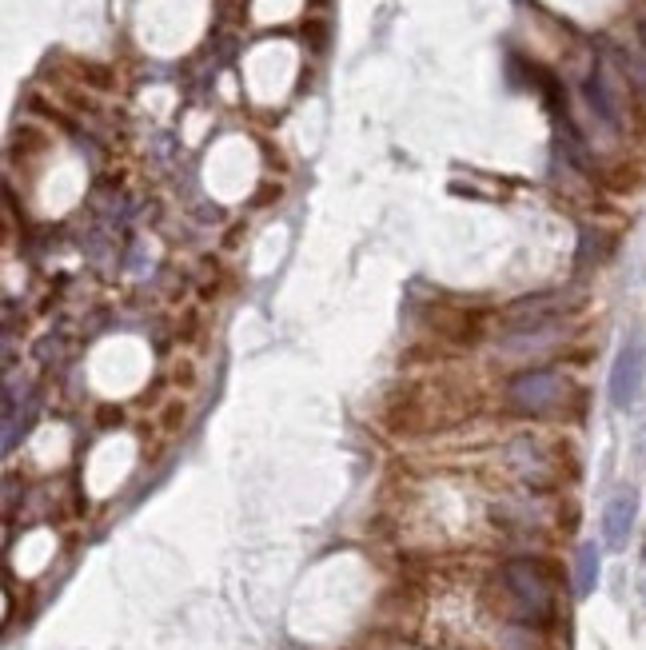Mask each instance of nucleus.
<instances>
[{"label": "nucleus", "instance_id": "obj_2", "mask_svg": "<svg viewBox=\"0 0 646 650\" xmlns=\"http://www.w3.org/2000/svg\"><path fill=\"white\" fill-rule=\"evenodd\" d=\"M563 399H567V379H563L559 371H551V367L523 371V375L511 383V403L523 407V411H535V415L555 411Z\"/></svg>", "mask_w": 646, "mask_h": 650}, {"label": "nucleus", "instance_id": "obj_6", "mask_svg": "<svg viewBox=\"0 0 646 650\" xmlns=\"http://www.w3.org/2000/svg\"><path fill=\"white\" fill-rule=\"evenodd\" d=\"M587 100H591V108L615 128L619 124V96H615V88H611V76L599 68L591 80H587Z\"/></svg>", "mask_w": 646, "mask_h": 650}, {"label": "nucleus", "instance_id": "obj_3", "mask_svg": "<svg viewBox=\"0 0 646 650\" xmlns=\"http://www.w3.org/2000/svg\"><path fill=\"white\" fill-rule=\"evenodd\" d=\"M503 579H507V591L515 595V603H519V611L527 619H547L551 615V583L535 563L519 559V563L507 567Z\"/></svg>", "mask_w": 646, "mask_h": 650}, {"label": "nucleus", "instance_id": "obj_7", "mask_svg": "<svg viewBox=\"0 0 646 650\" xmlns=\"http://www.w3.org/2000/svg\"><path fill=\"white\" fill-rule=\"evenodd\" d=\"M631 455H635V463L646 471V411L639 415V423H635V439H631Z\"/></svg>", "mask_w": 646, "mask_h": 650}, {"label": "nucleus", "instance_id": "obj_1", "mask_svg": "<svg viewBox=\"0 0 646 650\" xmlns=\"http://www.w3.org/2000/svg\"><path fill=\"white\" fill-rule=\"evenodd\" d=\"M643 379H646V335L635 331V335L623 339V347L615 355V367H611V403L619 411H627L639 399Z\"/></svg>", "mask_w": 646, "mask_h": 650}, {"label": "nucleus", "instance_id": "obj_8", "mask_svg": "<svg viewBox=\"0 0 646 650\" xmlns=\"http://www.w3.org/2000/svg\"><path fill=\"white\" fill-rule=\"evenodd\" d=\"M643 599H646V583H643Z\"/></svg>", "mask_w": 646, "mask_h": 650}, {"label": "nucleus", "instance_id": "obj_4", "mask_svg": "<svg viewBox=\"0 0 646 650\" xmlns=\"http://www.w3.org/2000/svg\"><path fill=\"white\" fill-rule=\"evenodd\" d=\"M639 519V491L635 487H615L611 499L603 503V543L611 551H623Z\"/></svg>", "mask_w": 646, "mask_h": 650}, {"label": "nucleus", "instance_id": "obj_5", "mask_svg": "<svg viewBox=\"0 0 646 650\" xmlns=\"http://www.w3.org/2000/svg\"><path fill=\"white\" fill-rule=\"evenodd\" d=\"M599 571H603V555L595 543H583L579 555H575V595L579 599H591L595 587H599Z\"/></svg>", "mask_w": 646, "mask_h": 650}]
</instances>
